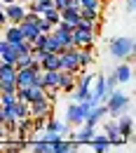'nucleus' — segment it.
Segmentation results:
<instances>
[{
  "label": "nucleus",
  "instance_id": "nucleus-33",
  "mask_svg": "<svg viewBox=\"0 0 136 153\" xmlns=\"http://www.w3.org/2000/svg\"><path fill=\"white\" fill-rule=\"evenodd\" d=\"M40 139H45V141L52 144V141H57V139H61V137H59V132H49V130H45V132L40 134Z\"/></svg>",
  "mask_w": 136,
  "mask_h": 153
},
{
  "label": "nucleus",
  "instance_id": "nucleus-31",
  "mask_svg": "<svg viewBox=\"0 0 136 153\" xmlns=\"http://www.w3.org/2000/svg\"><path fill=\"white\" fill-rule=\"evenodd\" d=\"M120 85H117V80L113 73H106V92H113V90H117Z\"/></svg>",
  "mask_w": 136,
  "mask_h": 153
},
{
  "label": "nucleus",
  "instance_id": "nucleus-37",
  "mask_svg": "<svg viewBox=\"0 0 136 153\" xmlns=\"http://www.w3.org/2000/svg\"><path fill=\"white\" fill-rule=\"evenodd\" d=\"M127 12H129V14L134 12V0H127Z\"/></svg>",
  "mask_w": 136,
  "mask_h": 153
},
{
  "label": "nucleus",
  "instance_id": "nucleus-21",
  "mask_svg": "<svg viewBox=\"0 0 136 153\" xmlns=\"http://www.w3.org/2000/svg\"><path fill=\"white\" fill-rule=\"evenodd\" d=\"M89 144L94 146V151H96V153H106V151H110V141H108V137H106V134H94Z\"/></svg>",
  "mask_w": 136,
  "mask_h": 153
},
{
  "label": "nucleus",
  "instance_id": "nucleus-18",
  "mask_svg": "<svg viewBox=\"0 0 136 153\" xmlns=\"http://www.w3.org/2000/svg\"><path fill=\"white\" fill-rule=\"evenodd\" d=\"M33 73H35V71L28 68V66H26V68H17L14 85H17V87H26V85H31V82H33Z\"/></svg>",
  "mask_w": 136,
  "mask_h": 153
},
{
  "label": "nucleus",
  "instance_id": "nucleus-30",
  "mask_svg": "<svg viewBox=\"0 0 136 153\" xmlns=\"http://www.w3.org/2000/svg\"><path fill=\"white\" fill-rule=\"evenodd\" d=\"M42 125H45V130H49V132H61V125H63V123H61V120H54V118H49V120L42 123ZM59 137H61V134H59Z\"/></svg>",
  "mask_w": 136,
  "mask_h": 153
},
{
  "label": "nucleus",
  "instance_id": "nucleus-9",
  "mask_svg": "<svg viewBox=\"0 0 136 153\" xmlns=\"http://www.w3.org/2000/svg\"><path fill=\"white\" fill-rule=\"evenodd\" d=\"M49 111H52V101H49L47 97L33 101V104H28V115H31V118H47Z\"/></svg>",
  "mask_w": 136,
  "mask_h": 153
},
{
  "label": "nucleus",
  "instance_id": "nucleus-5",
  "mask_svg": "<svg viewBox=\"0 0 136 153\" xmlns=\"http://www.w3.org/2000/svg\"><path fill=\"white\" fill-rule=\"evenodd\" d=\"M59 66L66 73H78L80 61H78V47H66L59 52Z\"/></svg>",
  "mask_w": 136,
  "mask_h": 153
},
{
  "label": "nucleus",
  "instance_id": "nucleus-22",
  "mask_svg": "<svg viewBox=\"0 0 136 153\" xmlns=\"http://www.w3.org/2000/svg\"><path fill=\"white\" fill-rule=\"evenodd\" d=\"M45 90H59V71H42Z\"/></svg>",
  "mask_w": 136,
  "mask_h": 153
},
{
  "label": "nucleus",
  "instance_id": "nucleus-19",
  "mask_svg": "<svg viewBox=\"0 0 136 153\" xmlns=\"http://www.w3.org/2000/svg\"><path fill=\"white\" fill-rule=\"evenodd\" d=\"M61 21H66L68 26H78L80 24V10L78 7H63L61 10Z\"/></svg>",
  "mask_w": 136,
  "mask_h": 153
},
{
  "label": "nucleus",
  "instance_id": "nucleus-28",
  "mask_svg": "<svg viewBox=\"0 0 136 153\" xmlns=\"http://www.w3.org/2000/svg\"><path fill=\"white\" fill-rule=\"evenodd\" d=\"M28 151H33V153H52V144H49V141H45V139H38Z\"/></svg>",
  "mask_w": 136,
  "mask_h": 153
},
{
  "label": "nucleus",
  "instance_id": "nucleus-26",
  "mask_svg": "<svg viewBox=\"0 0 136 153\" xmlns=\"http://www.w3.org/2000/svg\"><path fill=\"white\" fill-rule=\"evenodd\" d=\"M80 19L96 24V21H99V10H92V7H80Z\"/></svg>",
  "mask_w": 136,
  "mask_h": 153
},
{
  "label": "nucleus",
  "instance_id": "nucleus-13",
  "mask_svg": "<svg viewBox=\"0 0 136 153\" xmlns=\"http://www.w3.org/2000/svg\"><path fill=\"white\" fill-rule=\"evenodd\" d=\"M94 134H96V127H94V125H87V123H82V130H80V132L68 134V137H71V139H75L80 146H82V144H89Z\"/></svg>",
  "mask_w": 136,
  "mask_h": 153
},
{
  "label": "nucleus",
  "instance_id": "nucleus-14",
  "mask_svg": "<svg viewBox=\"0 0 136 153\" xmlns=\"http://www.w3.org/2000/svg\"><path fill=\"white\" fill-rule=\"evenodd\" d=\"M106 115H108V108H106V104H94V106L89 108V115H87V120H85V123L96 127V125L101 123V120H103V118H106Z\"/></svg>",
  "mask_w": 136,
  "mask_h": 153
},
{
  "label": "nucleus",
  "instance_id": "nucleus-36",
  "mask_svg": "<svg viewBox=\"0 0 136 153\" xmlns=\"http://www.w3.org/2000/svg\"><path fill=\"white\" fill-rule=\"evenodd\" d=\"M2 26H7V17H5V10L0 7V28H2Z\"/></svg>",
  "mask_w": 136,
  "mask_h": 153
},
{
  "label": "nucleus",
  "instance_id": "nucleus-2",
  "mask_svg": "<svg viewBox=\"0 0 136 153\" xmlns=\"http://www.w3.org/2000/svg\"><path fill=\"white\" fill-rule=\"evenodd\" d=\"M103 104H106V108H108V115H110V118H117V115H122L127 108H129L132 99H129L127 92H122V90L117 87L113 92H108V97H106Z\"/></svg>",
  "mask_w": 136,
  "mask_h": 153
},
{
  "label": "nucleus",
  "instance_id": "nucleus-12",
  "mask_svg": "<svg viewBox=\"0 0 136 153\" xmlns=\"http://www.w3.org/2000/svg\"><path fill=\"white\" fill-rule=\"evenodd\" d=\"M113 76H115L117 85L129 82V80H132V64H129V61H120L115 68H113Z\"/></svg>",
  "mask_w": 136,
  "mask_h": 153
},
{
  "label": "nucleus",
  "instance_id": "nucleus-38",
  "mask_svg": "<svg viewBox=\"0 0 136 153\" xmlns=\"http://www.w3.org/2000/svg\"><path fill=\"white\" fill-rule=\"evenodd\" d=\"M17 2H21V5H26V2H28V0H17Z\"/></svg>",
  "mask_w": 136,
  "mask_h": 153
},
{
  "label": "nucleus",
  "instance_id": "nucleus-3",
  "mask_svg": "<svg viewBox=\"0 0 136 153\" xmlns=\"http://www.w3.org/2000/svg\"><path fill=\"white\" fill-rule=\"evenodd\" d=\"M94 28H96V24L80 19V24H78V26H73V31H71L73 47H89V45L94 42Z\"/></svg>",
  "mask_w": 136,
  "mask_h": 153
},
{
  "label": "nucleus",
  "instance_id": "nucleus-40",
  "mask_svg": "<svg viewBox=\"0 0 136 153\" xmlns=\"http://www.w3.org/2000/svg\"><path fill=\"white\" fill-rule=\"evenodd\" d=\"M0 33H2V28H0Z\"/></svg>",
  "mask_w": 136,
  "mask_h": 153
},
{
  "label": "nucleus",
  "instance_id": "nucleus-32",
  "mask_svg": "<svg viewBox=\"0 0 136 153\" xmlns=\"http://www.w3.org/2000/svg\"><path fill=\"white\" fill-rule=\"evenodd\" d=\"M38 28H40V33H52L54 24H49L47 19H42V17H40V19H38Z\"/></svg>",
  "mask_w": 136,
  "mask_h": 153
},
{
  "label": "nucleus",
  "instance_id": "nucleus-23",
  "mask_svg": "<svg viewBox=\"0 0 136 153\" xmlns=\"http://www.w3.org/2000/svg\"><path fill=\"white\" fill-rule=\"evenodd\" d=\"M78 61H80V68H87L92 61H94V54L89 47H78Z\"/></svg>",
  "mask_w": 136,
  "mask_h": 153
},
{
  "label": "nucleus",
  "instance_id": "nucleus-6",
  "mask_svg": "<svg viewBox=\"0 0 136 153\" xmlns=\"http://www.w3.org/2000/svg\"><path fill=\"white\" fill-rule=\"evenodd\" d=\"M94 87H92V94H89V104L94 106V104H103L106 101V73H94Z\"/></svg>",
  "mask_w": 136,
  "mask_h": 153
},
{
  "label": "nucleus",
  "instance_id": "nucleus-27",
  "mask_svg": "<svg viewBox=\"0 0 136 153\" xmlns=\"http://www.w3.org/2000/svg\"><path fill=\"white\" fill-rule=\"evenodd\" d=\"M52 153H71V141H68V139L52 141Z\"/></svg>",
  "mask_w": 136,
  "mask_h": 153
},
{
  "label": "nucleus",
  "instance_id": "nucleus-4",
  "mask_svg": "<svg viewBox=\"0 0 136 153\" xmlns=\"http://www.w3.org/2000/svg\"><path fill=\"white\" fill-rule=\"evenodd\" d=\"M89 108H92L89 101H73V104H68V108H66V120H63V123H68L71 127L82 125V123L87 120V115H89Z\"/></svg>",
  "mask_w": 136,
  "mask_h": 153
},
{
  "label": "nucleus",
  "instance_id": "nucleus-35",
  "mask_svg": "<svg viewBox=\"0 0 136 153\" xmlns=\"http://www.w3.org/2000/svg\"><path fill=\"white\" fill-rule=\"evenodd\" d=\"M52 5L57 10H63V7H68V0H52Z\"/></svg>",
  "mask_w": 136,
  "mask_h": 153
},
{
  "label": "nucleus",
  "instance_id": "nucleus-29",
  "mask_svg": "<svg viewBox=\"0 0 136 153\" xmlns=\"http://www.w3.org/2000/svg\"><path fill=\"white\" fill-rule=\"evenodd\" d=\"M45 50L47 52H61V45H59V40L52 36V33H47V40H45Z\"/></svg>",
  "mask_w": 136,
  "mask_h": 153
},
{
  "label": "nucleus",
  "instance_id": "nucleus-15",
  "mask_svg": "<svg viewBox=\"0 0 136 153\" xmlns=\"http://www.w3.org/2000/svg\"><path fill=\"white\" fill-rule=\"evenodd\" d=\"M40 66H42V71H61V66H59V52H47L45 50V54L40 59Z\"/></svg>",
  "mask_w": 136,
  "mask_h": 153
},
{
  "label": "nucleus",
  "instance_id": "nucleus-34",
  "mask_svg": "<svg viewBox=\"0 0 136 153\" xmlns=\"http://www.w3.org/2000/svg\"><path fill=\"white\" fill-rule=\"evenodd\" d=\"M80 7H92V10H99L101 7V0H78Z\"/></svg>",
  "mask_w": 136,
  "mask_h": 153
},
{
  "label": "nucleus",
  "instance_id": "nucleus-10",
  "mask_svg": "<svg viewBox=\"0 0 136 153\" xmlns=\"http://www.w3.org/2000/svg\"><path fill=\"white\" fill-rule=\"evenodd\" d=\"M103 134L108 137L110 146H122V144L127 141V139L120 134V127H117V120H115V118H113L110 123H106V125H103Z\"/></svg>",
  "mask_w": 136,
  "mask_h": 153
},
{
  "label": "nucleus",
  "instance_id": "nucleus-25",
  "mask_svg": "<svg viewBox=\"0 0 136 153\" xmlns=\"http://www.w3.org/2000/svg\"><path fill=\"white\" fill-rule=\"evenodd\" d=\"M42 19H47L49 24H59L61 21V10H57L54 5L52 7H47V10H42V14H40Z\"/></svg>",
  "mask_w": 136,
  "mask_h": 153
},
{
  "label": "nucleus",
  "instance_id": "nucleus-11",
  "mask_svg": "<svg viewBox=\"0 0 136 153\" xmlns=\"http://www.w3.org/2000/svg\"><path fill=\"white\" fill-rule=\"evenodd\" d=\"M115 120H117V127H120V134L129 141V139H132V132H134V118L129 113H122V115H117Z\"/></svg>",
  "mask_w": 136,
  "mask_h": 153
},
{
  "label": "nucleus",
  "instance_id": "nucleus-8",
  "mask_svg": "<svg viewBox=\"0 0 136 153\" xmlns=\"http://www.w3.org/2000/svg\"><path fill=\"white\" fill-rule=\"evenodd\" d=\"M5 17H7V24H19L26 17V5L21 2H12V5H5Z\"/></svg>",
  "mask_w": 136,
  "mask_h": 153
},
{
  "label": "nucleus",
  "instance_id": "nucleus-1",
  "mask_svg": "<svg viewBox=\"0 0 136 153\" xmlns=\"http://www.w3.org/2000/svg\"><path fill=\"white\" fill-rule=\"evenodd\" d=\"M108 52L117 61H132V57H134V38L132 36H117V38H113L110 45H108Z\"/></svg>",
  "mask_w": 136,
  "mask_h": 153
},
{
  "label": "nucleus",
  "instance_id": "nucleus-7",
  "mask_svg": "<svg viewBox=\"0 0 136 153\" xmlns=\"http://www.w3.org/2000/svg\"><path fill=\"white\" fill-rule=\"evenodd\" d=\"M92 80H94V73H85V76L80 78V82L73 87V101H89Z\"/></svg>",
  "mask_w": 136,
  "mask_h": 153
},
{
  "label": "nucleus",
  "instance_id": "nucleus-24",
  "mask_svg": "<svg viewBox=\"0 0 136 153\" xmlns=\"http://www.w3.org/2000/svg\"><path fill=\"white\" fill-rule=\"evenodd\" d=\"M12 113H14V118H17V120L28 118V104H26V101H21V99H17V101L12 104Z\"/></svg>",
  "mask_w": 136,
  "mask_h": 153
},
{
  "label": "nucleus",
  "instance_id": "nucleus-39",
  "mask_svg": "<svg viewBox=\"0 0 136 153\" xmlns=\"http://www.w3.org/2000/svg\"><path fill=\"white\" fill-rule=\"evenodd\" d=\"M0 90H2V82H0Z\"/></svg>",
  "mask_w": 136,
  "mask_h": 153
},
{
  "label": "nucleus",
  "instance_id": "nucleus-17",
  "mask_svg": "<svg viewBox=\"0 0 136 153\" xmlns=\"http://www.w3.org/2000/svg\"><path fill=\"white\" fill-rule=\"evenodd\" d=\"M19 28H21V36H24V40H28V42H33L35 40V36L40 33L38 24H33V21H19Z\"/></svg>",
  "mask_w": 136,
  "mask_h": 153
},
{
  "label": "nucleus",
  "instance_id": "nucleus-20",
  "mask_svg": "<svg viewBox=\"0 0 136 153\" xmlns=\"http://www.w3.org/2000/svg\"><path fill=\"white\" fill-rule=\"evenodd\" d=\"M73 87H75V73H66V71H59V90L73 92Z\"/></svg>",
  "mask_w": 136,
  "mask_h": 153
},
{
  "label": "nucleus",
  "instance_id": "nucleus-16",
  "mask_svg": "<svg viewBox=\"0 0 136 153\" xmlns=\"http://www.w3.org/2000/svg\"><path fill=\"white\" fill-rule=\"evenodd\" d=\"M2 28H5L2 38L7 40V42L17 45V42H21V40H24V36H21V28H19V24H7V26H2Z\"/></svg>",
  "mask_w": 136,
  "mask_h": 153
}]
</instances>
